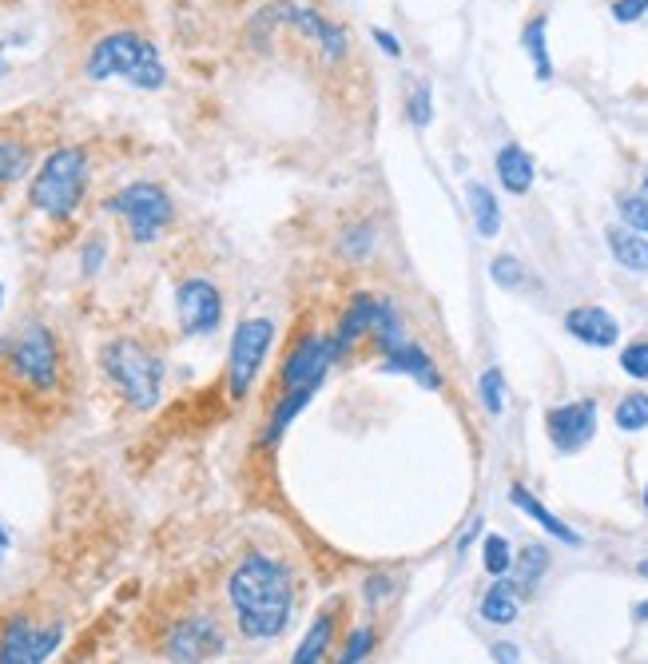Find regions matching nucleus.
Returning <instances> with one entry per match:
<instances>
[{"instance_id": "obj_1", "label": "nucleus", "mask_w": 648, "mask_h": 664, "mask_svg": "<svg viewBox=\"0 0 648 664\" xmlns=\"http://www.w3.org/2000/svg\"><path fill=\"white\" fill-rule=\"evenodd\" d=\"M227 601L235 613V625L251 641H271L287 629L291 605H295V577L283 561L267 553L243 557L227 577Z\"/></svg>"}, {"instance_id": "obj_2", "label": "nucleus", "mask_w": 648, "mask_h": 664, "mask_svg": "<svg viewBox=\"0 0 648 664\" xmlns=\"http://www.w3.org/2000/svg\"><path fill=\"white\" fill-rule=\"evenodd\" d=\"M68 358L52 327L24 323L0 338V386L20 402L48 406L64 398Z\"/></svg>"}, {"instance_id": "obj_3", "label": "nucleus", "mask_w": 648, "mask_h": 664, "mask_svg": "<svg viewBox=\"0 0 648 664\" xmlns=\"http://www.w3.org/2000/svg\"><path fill=\"white\" fill-rule=\"evenodd\" d=\"M84 76L88 80L124 76L128 84L148 88V92L163 88V80H167L156 44L144 40L140 32H108L104 40H96L92 52H88V60H84Z\"/></svg>"}, {"instance_id": "obj_4", "label": "nucleus", "mask_w": 648, "mask_h": 664, "mask_svg": "<svg viewBox=\"0 0 648 664\" xmlns=\"http://www.w3.org/2000/svg\"><path fill=\"white\" fill-rule=\"evenodd\" d=\"M84 187H88V156H84V148H56V152L44 156V164L36 167L32 187H28V203L40 215L68 219L80 207Z\"/></svg>"}, {"instance_id": "obj_5", "label": "nucleus", "mask_w": 648, "mask_h": 664, "mask_svg": "<svg viewBox=\"0 0 648 664\" xmlns=\"http://www.w3.org/2000/svg\"><path fill=\"white\" fill-rule=\"evenodd\" d=\"M362 338H370V342L378 346V354H390L394 346L410 342V338H406V327H402V315L394 311V303L382 299V295H366V291L346 303V311H342V319H338V331L330 334L334 362L346 358V354L354 350V342H362Z\"/></svg>"}, {"instance_id": "obj_6", "label": "nucleus", "mask_w": 648, "mask_h": 664, "mask_svg": "<svg viewBox=\"0 0 648 664\" xmlns=\"http://www.w3.org/2000/svg\"><path fill=\"white\" fill-rule=\"evenodd\" d=\"M104 374L136 410H152L160 402L163 362L156 350H148L136 338H116L104 346Z\"/></svg>"}, {"instance_id": "obj_7", "label": "nucleus", "mask_w": 648, "mask_h": 664, "mask_svg": "<svg viewBox=\"0 0 648 664\" xmlns=\"http://www.w3.org/2000/svg\"><path fill=\"white\" fill-rule=\"evenodd\" d=\"M275 342V323L271 319H243L235 327V338H231V354H227V390L231 398H247L267 350Z\"/></svg>"}, {"instance_id": "obj_8", "label": "nucleus", "mask_w": 648, "mask_h": 664, "mask_svg": "<svg viewBox=\"0 0 648 664\" xmlns=\"http://www.w3.org/2000/svg\"><path fill=\"white\" fill-rule=\"evenodd\" d=\"M64 641V621L8 617L0 625V664H44Z\"/></svg>"}, {"instance_id": "obj_9", "label": "nucleus", "mask_w": 648, "mask_h": 664, "mask_svg": "<svg viewBox=\"0 0 648 664\" xmlns=\"http://www.w3.org/2000/svg\"><path fill=\"white\" fill-rule=\"evenodd\" d=\"M108 207L116 215H124V223H128V231H132L136 243H152L163 227L171 223V215H175L171 199H167V191H163L160 183H132Z\"/></svg>"}, {"instance_id": "obj_10", "label": "nucleus", "mask_w": 648, "mask_h": 664, "mask_svg": "<svg viewBox=\"0 0 648 664\" xmlns=\"http://www.w3.org/2000/svg\"><path fill=\"white\" fill-rule=\"evenodd\" d=\"M259 24H287V28L303 32L311 44H319V48H323V56L326 60H334V64H338V60L346 56V48H350L346 28L330 24L323 12L303 8V4H271V8H263V12H259L255 28H259Z\"/></svg>"}, {"instance_id": "obj_11", "label": "nucleus", "mask_w": 648, "mask_h": 664, "mask_svg": "<svg viewBox=\"0 0 648 664\" xmlns=\"http://www.w3.org/2000/svg\"><path fill=\"white\" fill-rule=\"evenodd\" d=\"M330 366H334V346H330V334H303V338L295 342V350L287 354L283 370H279V394L319 390Z\"/></svg>"}, {"instance_id": "obj_12", "label": "nucleus", "mask_w": 648, "mask_h": 664, "mask_svg": "<svg viewBox=\"0 0 648 664\" xmlns=\"http://www.w3.org/2000/svg\"><path fill=\"white\" fill-rule=\"evenodd\" d=\"M163 653L175 664H199L215 653H223V629L215 617L207 613H195V617H183L167 629L163 637Z\"/></svg>"}, {"instance_id": "obj_13", "label": "nucleus", "mask_w": 648, "mask_h": 664, "mask_svg": "<svg viewBox=\"0 0 648 664\" xmlns=\"http://www.w3.org/2000/svg\"><path fill=\"white\" fill-rule=\"evenodd\" d=\"M175 315H179L183 334H191V338L211 334L223 319V295L207 279H183L175 291Z\"/></svg>"}, {"instance_id": "obj_14", "label": "nucleus", "mask_w": 648, "mask_h": 664, "mask_svg": "<svg viewBox=\"0 0 648 664\" xmlns=\"http://www.w3.org/2000/svg\"><path fill=\"white\" fill-rule=\"evenodd\" d=\"M545 430H549V442L561 450V454H577L593 442L597 434V402L593 398H577V402H565V406H553L545 414Z\"/></svg>"}, {"instance_id": "obj_15", "label": "nucleus", "mask_w": 648, "mask_h": 664, "mask_svg": "<svg viewBox=\"0 0 648 664\" xmlns=\"http://www.w3.org/2000/svg\"><path fill=\"white\" fill-rule=\"evenodd\" d=\"M32 171V136L20 132V120H0V195Z\"/></svg>"}, {"instance_id": "obj_16", "label": "nucleus", "mask_w": 648, "mask_h": 664, "mask_svg": "<svg viewBox=\"0 0 648 664\" xmlns=\"http://www.w3.org/2000/svg\"><path fill=\"white\" fill-rule=\"evenodd\" d=\"M565 331L573 334L577 342H585V346H597V350H605V346H613L621 338L617 319L605 307H573L565 315Z\"/></svg>"}, {"instance_id": "obj_17", "label": "nucleus", "mask_w": 648, "mask_h": 664, "mask_svg": "<svg viewBox=\"0 0 648 664\" xmlns=\"http://www.w3.org/2000/svg\"><path fill=\"white\" fill-rule=\"evenodd\" d=\"M382 362H386V370H394V374H410V378H414L418 386H426V390H442V374H438L434 358H430L418 342L394 346L390 354H382Z\"/></svg>"}, {"instance_id": "obj_18", "label": "nucleus", "mask_w": 648, "mask_h": 664, "mask_svg": "<svg viewBox=\"0 0 648 664\" xmlns=\"http://www.w3.org/2000/svg\"><path fill=\"white\" fill-rule=\"evenodd\" d=\"M497 179H501V187L505 191H513V195H525L529 187H533V156L521 148V144H505L501 152H497Z\"/></svg>"}, {"instance_id": "obj_19", "label": "nucleus", "mask_w": 648, "mask_h": 664, "mask_svg": "<svg viewBox=\"0 0 648 664\" xmlns=\"http://www.w3.org/2000/svg\"><path fill=\"white\" fill-rule=\"evenodd\" d=\"M605 239H609L613 259H617L625 271H633V275H648V239L641 235V231H629V227H609V231H605Z\"/></svg>"}, {"instance_id": "obj_20", "label": "nucleus", "mask_w": 648, "mask_h": 664, "mask_svg": "<svg viewBox=\"0 0 648 664\" xmlns=\"http://www.w3.org/2000/svg\"><path fill=\"white\" fill-rule=\"evenodd\" d=\"M342 605L334 601V605H326L323 613L315 617V625L307 629V637L299 641V653H295V661L291 664H323V657L330 653V645H334V613H338Z\"/></svg>"}, {"instance_id": "obj_21", "label": "nucleus", "mask_w": 648, "mask_h": 664, "mask_svg": "<svg viewBox=\"0 0 648 664\" xmlns=\"http://www.w3.org/2000/svg\"><path fill=\"white\" fill-rule=\"evenodd\" d=\"M509 501H513L521 513H529V517H533V521H537V525H541L549 537H557V541H565V545H581V533H573V529H569V525H565L557 513H549V509L533 498L525 486H513V490H509Z\"/></svg>"}, {"instance_id": "obj_22", "label": "nucleus", "mask_w": 648, "mask_h": 664, "mask_svg": "<svg viewBox=\"0 0 648 664\" xmlns=\"http://www.w3.org/2000/svg\"><path fill=\"white\" fill-rule=\"evenodd\" d=\"M466 203H470V215H474V227L482 239H497L501 231V207H497V195L489 191L486 183L470 179L466 183Z\"/></svg>"}, {"instance_id": "obj_23", "label": "nucleus", "mask_w": 648, "mask_h": 664, "mask_svg": "<svg viewBox=\"0 0 648 664\" xmlns=\"http://www.w3.org/2000/svg\"><path fill=\"white\" fill-rule=\"evenodd\" d=\"M482 621L489 625H513L517 621V613H521V605H517V585L513 581H497L493 589H486V597H482Z\"/></svg>"}, {"instance_id": "obj_24", "label": "nucleus", "mask_w": 648, "mask_h": 664, "mask_svg": "<svg viewBox=\"0 0 648 664\" xmlns=\"http://www.w3.org/2000/svg\"><path fill=\"white\" fill-rule=\"evenodd\" d=\"M521 44H525V52H529V60H533L537 80H541V84L553 80V60H549V48H545V16H533V20L525 24Z\"/></svg>"}, {"instance_id": "obj_25", "label": "nucleus", "mask_w": 648, "mask_h": 664, "mask_svg": "<svg viewBox=\"0 0 648 664\" xmlns=\"http://www.w3.org/2000/svg\"><path fill=\"white\" fill-rule=\"evenodd\" d=\"M545 569H549V549H545V545H525L521 557H513V573H517L513 585H517V593L533 589Z\"/></svg>"}, {"instance_id": "obj_26", "label": "nucleus", "mask_w": 648, "mask_h": 664, "mask_svg": "<svg viewBox=\"0 0 648 664\" xmlns=\"http://www.w3.org/2000/svg\"><path fill=\"white\" fill-rule=\"evenodd\" d=\"M613 422H617V430H625V434H641V430H648V394L645 390L625 394V398L617 402V410H613Z\"/></svg>"}, {"instance_id": "obj_27", "label": "nucleus", "mask_w": 648, "mask_h": 664, "mask_svg": "<svg viewBox=\"0 0 648 664\" xmlns=\"http://www.w3.org/2000/svg\"><path fill=\"white\" fill-rule=\"evenodd\" d=\"M482 565H486V573L493 577H505L509 569H513V549H509V541L501 537V533H489L486 545H482Z\"/></svg>"}, {"instance_id": "obj_28", "label": "nucleus", "mask_w": 648, "mask_h": 664, "mask_svg": "<svg viewBox=\"0 0 648 664\" xmlns=\"http://www.w3.org/2000/svg\"><path fill=\"white\" fill-rule=\"evenodd\" d=\"M374 645H378V633L366 625V629H354L350 637H346V645H342V657L334 664H362L370 653H374Z\"/></svg>"}, {"instance_id": "obj_29", "label": "nucleus", "mask_w": 648, "mask_h": 664, "mask_svg": "<svg viewBox=\"0 0 648 664\" xmlns=\"http://www.w3.org/2000/svg\"><path fill=\"white\" fill-rule=\"evenodd\" d=\"M478 390H482V406H486L489 414H505V378H501L497 366H489L486 374H482Z\"/></svg>"}, {"instance_id": "obj_30", "label": "nucleus", "mask_w": 648, "mask_h": 664, "mask_svg": "<svg viewBox=\"0 0 648 664\" xmlns=\"http://www.w3.org/2000/svg\"><path fill=\"white\" fill-rule=\"evenodd\" d=\"M338 247H342L346 259H366V255L374 251V227H366V223L350 227V231L338 239Z\"/></svg>"}, {"instance_id": "obj_31", "label": "nucleus", "mask_w": 648, "mask_h": 664, "mask_svg": "<svg viewBox=\"0 0 648 664\" xmlns=\"http://www.w3.org/2000/svg\"><path fill=\"white\" fill-rule=\"evenodd\" d=\"M621 370L629 374V378H641L645 382L648 378V342L641 338V342H629L625 350H621Z\"/></svg>"}, {"instance_id": "obj_32", "label": "nucleus", "mask_w": 648, "mask_h": 664, "mask_svg": "<svg viewBox=\"0 0 648 664\" xmlns=\"http://www.w3.org/2000/svg\"><path fill=\"white\" fill-rule=\"evenodd\" d=\"M621 219H625L629 231L648 235V199L645 195H625V199H621Z\"/></svg>"}, {"instance_id": "obj_33", "label": "nucleus", "mask_w": 648, "mask_h": 664, "mask_svg": "<svg viewBox=\"0 0 648 664\" xmlns=\"http://www.w3.org/2000/svg\"><path fill=\"white\" fill-rule=\"evenodd\" d=\"M410 124L414 128H430V120H434V100H430V88L426 84H418L414 92H410Z\"/></svg>"}, {"instance_id": "obj_34", "label": "nucleus", "mask_w": 648, "mask_h": 664, "mask_svg": "<svg viewBox=\"0 0 648 664\" xmlns=\"http://www.w3.org/2000/svg\"><path fill=\"white\" fill-rule=\"evenodd\" d=\"M489 275H493L497 287H509V291L521 287V279H525V275H521V263H517L513 255H497V259L489 263Z\"/></svg>"}, {"instance_id": "obj_35", "label": "nucleus", "mask_w": 648, "mask_h": 664, "mask_svg": "<svg viewBox=\"0 0 648 664\" xmlns=\"http://www.w3.org/2000/svg\"><path fill=\"white\" fill-rule=\"evenodd\" d=\"M648 12V0H617L613 4V16L621 20V24H633V20H641Z\"/></svg>"}, {"instance_id": "obj_36", "label": "nucleus", "mask_w": 648, "mask_h": 664, "mask_svg": "<svg viewBox=\"0 0 648 664\" xmlns=\"http://www.w3.org/2000/svg\"><path fill=\"white\" fill-rule=\"evenodd\" d=\"M370 36H374V44H378L386 56H402V40H398L390 28H370Z\"/></svg>"}, {"instance_id": "obj_37", "label": "nucleus", "mask_w": 648, "mask_h": 664, "mask_svg": "<svg viewBox=\"0 0 648 664\" xmlns=\"http://www.w3.org/2000/svg\"><path fill=\"white\" fill-rule=\"evenodd\" d=\"M390 593H394V581H390V577H382V573H378V577H370V581H366V601H386Z\"/></svg>"}, {"instance_id": "obj_38", "label": "nucleus", "mask_w": 648, "mask_h": 664, "mask_svg": "<svg viewBox=\"0 0 648 664\" xmlns=\"http://www.w3.org/2000/svg\"><path fill=\"white\" fill-rule=\"evenodd\" d=\"M100 259H104V243H100V239H92V243H88V251H84V271H100Z\"/></svg>"}, {"instance_id": "obj_39", "label": "nucleus", "mask_w": 648, "mask_h": 664, "mask_svg": "<svg viewBox=\"0 0 648 664\" xmlns=\"http://www.w3.org/2000/svg\"><path fill=\"white\" fill-rule=\"evenodd\" d=\"M489 653H493V661L497 664H521V657H517V645H505V641H501V645H493Z\"/></svg>"}, {"instance_id": "obj_40", "label": "nucleus", "mask_w": 648, "mask_h": 664, "mask_svg": "<svg viewBox=\"0 0 648 664\" xmlns=\"http://www.w3.org/2000/svg\"><path fill=\"white\" fill-rule=\"evenodd\" d=\"M478 525H482V521H474V525H470V529H466V533L458 537V549H462V553H466V549H470V541L478 537Z\"/></svg>"}, {"instance_id": "obj_41", "label": "nucleus", "mask_w": 648, "mask_h": 664, "mask_svg": "<svg viewBox=\"0 0 648 664\" xmlns=\"http://www.w3.org/2000/svg\"><path fill=\"white\" fill-rule=\"evenodd\" d=\"M4 553H8V529L0 525V561H4Z\"/></svg>"}, {"instance_id": "obj_42", "label": "nucleus", "mask_w": 648, "mask_h": 664, "mask_svg": "<svg viewBox=\"0 0 648 664\" xmlns=\"http://www.w3.org/2000/svg\"><path fill=\"white\" fill-rule=\"evenodd\" d=\"M633 617H637V621H648V601H641V605L633 609Z\"/></svg>"}, {"instance_id": "obj_43", "label": "nucleus", "mask_w": 648, "mask_h": 664, "mask_svg": "<svg viewBox=\"0 0 648 664\" xmlns=\"http://www.w3.org/2000/svg\"><path fill=\"white\" fill-rule=\"evenodd\" d=\"M637 573H641V577H645V581H648V557H645V561H641V565H637Z\"/></svg>"}, {"instance_id": "obj_44", "label": "nucleus", "mask_w": 648, "mask_h": 664, "mask_svg": "<svg viewBox=\"0 0 648 664\" xmlns=\"http://www.w3.org/2000/svg\"><path fill=\"white\" fill-rule=\"evenodd\" d=\"M641 195H645V199H648V175H645V187H641Z\"/></svg>"}, {"instance_id": "obj_45", "label": "nucleus", "mask_w": 648, "mask_h": 664, "mask_svg": "<svg viewBox=\"0 0 648 664\" xmlns=\"http://www.w3.org/2000/svg\"><path fill=\"white\" fill-rule=\"evenodd\" d=\"M0 307H4V287H0Z\"/></svg>"}, {"instance_id": "obj_46", "label": "nucleus", "mask_w": 648, "mask_h": 664, "mask_svg": "<svg viewBox=\"0 0 648 664\" xmlns=\"http://www.w3.org/2000/svg\"><path fill=\"white\" fill-rule=\"evenodd\" d=\"M645 509H648V490H645Z\"/></svg>"}]
</instances>
